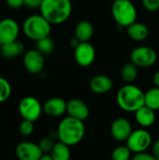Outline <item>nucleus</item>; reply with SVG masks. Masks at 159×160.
<instances>
[{
	"mask_svg": "<svg viewBox=\"0 0 159 160\" xmlns=\"http://www.w3.org/2000/svg\"><path fill=\"white\" fill-rule=\"evenodd\" d=\"M56 132L59 142L70 147L82 141L85 135V126L82 121L67 116L59 123Z\"/></svg>",
	"mask_w": 159,
	"mask_h": 160,
	"instance_id": "f257e3e1",
	"label": "nucleus"
},
{
	"mask_svg": "<svg viewBox=\"0 0 159 160\" xmlns=\"http://www.w3.org/2000/svg\"><path fill=\"white\" fill-rule=\"evenodd\" d=\"M39 10L52 25L61 24L69 19L72 13V4L70 0H43Z\"/></svg>",
	"mask_w": 159,
	"mask_h": 160,
	"instance_id": "f03ea898",
	"label": "nucleus"
},
{
	"mask_svg": "<svg viewBox=\"0 0 159 160\" xmlns=\"http://www.w3.org/2000/svg\"><path fill=\"white\" fill-rule=\"evenodd\" d=\"M144 92L132 83L122 86L116 94V102L119 108L127 112H136L144 106Z\"/></svg>",
	"mask_w": 159,
	"mask_h": 160,
	"instance_id": "7ed1b4c3",
	"label": "nucleus"
},
{
	"mask_svg": "<svg viewBox=\"0 0 159 160\" xmlns=\"http://www.w3.org/2000/svg\"><path fill=\"white\" fill-rule=\"evenodd\" d=\"M22 31L28 38L38 41L50 37L52 24L41 14L32 15L24 20Z\"/></svg>",
	"mask_w": 159,
	"mask_h": 160,
	"instance_id": "20e7f679",
	"label": "nucleus"
},
{
	"mask_svg": "<svg viewBox=\"0 0 159 160\" xmlns=\"http://www.w3.org/2000/svg\"><path fill=\"white\" fill-rule=\"evenodd\" d=\"M112 15L122 27H128L137 22V8L130 0H116L112 5Z\"/></svg>",
	"mask_w": 159,
	"mask_h": 160,
	"instance_id": "39448f33",
	"label": "nucleus"
},
{
	"mask_svg": "<svg viewBox=\"0 0 159 160\" xmlns=\"http://www.w3.org/2000/svg\"><path fill=\"white\" fill-rule=\"evenodd\" d=\"M18 110L22 120H28L35 123L40 118L43 112V105H41L37 98L28 96L20 100Z\"/></svg>",
	"mask_w": 159,
	"mask_h": 160,
	"instance_id": "423d86ee",
	"label": "nucleus"
},
{
	"mask_svg": "<svg viewBox=\"0 0 159 160\" xmlns=\"http://www.w3.org/2000/svg\"><path fill=\"white\" fill-rule=\"evenodd\" d=\"M152 135L145 128L133 130L127 140V146L134 154L146 152L152 145Z\"/></svg>",
	"mask_w": 159,
	"mask_h": 160,
	"instance_id": "0eeeda50",
	"label": "nucleus"
},
{
	"mask_svg": "<svg viewBox=\"0 0 159 160\" xmlns=\"http://www.w3.org/2000/svg\"><path fill=\"white\" fill-rule=\"evenodd\" d=\"M130 60L138 68H150L156 64L157 53L151 47L140 46L131 52Z\"/></svg>",
	"mask_w": 159,
	"mask_h": 160,
	"instance_id": "6e6552de",
	"label": "nucleus"
},
{
	"mask_svg": "<svg viewBox=\"0 0 159 160\" xmlns=\"http://www.w3.org/2000/svg\"><path fill=\"white\" fill-rule=\"evenodd\" d=\"M20 34L18 22L11 18L0 20V46L17 40Z\"/></svg>",
	"mask_w": 159,
	"mask_h": 160,
	"instance_id": "1a4fd4ad",
	"label": "nucleus"
},
{
	"mask_svg": "<svg viewBox=\"0 0 159 160\" xmlns=\"http://www.w3.org/2000/svg\"><path fill=\"white\" fill-rule=\"evenodd\" d=\"M74 59L82 68L91 66L96 59V49L90 42H81L74 49Z\"/></svg>",
	"mask_w": 159,
	"mask_h": 160,
	"instance_id": "9d476101",
	"label": "nucleus"
},
{
	"mask_svg": "<svg viewBox=\"0 0 159 160\" xmlns=\"http://www.w3.org/2000/svg\"><path fill=\"white\" fill-rule=\"evenodd\" d=\"M22 62L25 69L32 74L40 73L45 66L44 55L37 49H32L25 52Z\"/></svg>",
	"mask_w": 159,
	"mask_h": 160,
	"instance_id": "9b49d317",
	"label": "nucleus"
},
{
	"mask_svg": "<svg viewBox=\"0 0 159 160\" xmlns=\"http://www.w3.org/2000/svg\"><path fill=\"white\" fill-rule=\"evenodd\" d=\"M15 153L19 160H39L43 156L38 143L27 141L18 143Z\"/></svg>",
	"mask_w": 159,
	"mask_h": 160,
	"instance_id": "f8f14e48",
	"label": "nucleus"
},
{
	"mask_svg": "<svg viewBox=\"0 0 159 160\" xmlns=\"http://www.w3.org/2000/svg\"><path fill=\"white\" fill-rule=\"evenodd\" d=\"M132 131L131 123L124 117L115 119L111 126V134L117 142H127Z\"/></svg>",
	"mask_w": 159,
	"mask_h": 160,
	"instance_id": "ddd939ff",
	"label": "nucleus"
},
{
	"mask_svg": "<svg viewBox=\"0 0 159 160\" xmlns=\"http://www.w3.org/2000/svg\"><path fill=\"white\" fill-rule=\"evenodd\" d=\"M67 116L84 122L90 115V110L86 103L80 98H72L67 105Z\"/></svg>",
	"mask_w": 159,
	"mask_h": 160,
	"instance_id": "4468645a",
	"label": "nucleus"
},
{
	"mask_svg": "<svg viewBox=\"0 0 159 160\" xmlns=\"http://www.w3.org/2000/svg\"><path fill=\"white\" fill-rule=\"evenodd\" d=\"M67 102L62 98H51L43 104V112L50 117H60L67 112Z\"/></svg>",
	"mask_w": 159,
	"mask_h": 160,
	"instance_id": "2eb2a0df",
	"label": "nucleus"
},
{
	"mask_svg": "<svg viewBox=\"0 0 159 160\" xmlns=\"http://www.w3.org/2000/svg\"><path fill=\"white\" fill-rule=\"evenodd\" d=\"M113 87L112 80L107 75H96L89 82L90 90L97 95H104L109 93Z\"/></svg>",
	"mask_w": 159,
	"mask_h": 160,
	"instance_id": "dca6fc26",
	"label": "nucleus"
},
{
	"mask_svg": "<svg viewBox=\"0 0 159 160\" xmlns=\"http://www.w3.org/2000/svg\"><path fill=\"white\" fill-rule=\"evenodd\" d=\"M94 35L93 24L86 20L79 22L74 29V37L80 42H89Z\"/></svg>",
	"mask_w": 159,
	"mask_h": 160,
	"instance_id": "f3484780",
	"label": "nucleus"
},
{
	"mask_svg": "<svg viewBox=\"0 0 159 160\" xmlns=\"http://www.w3.org/2000/svg\"><path fill=\"white\" fill-rule=\"evenodd\" d=\"M135 119L142 128H150L156 122V112L144 105L135 112Z\"/></svg>",
	"mask_w": 159,
	"mask_h": 160,
	"instance_id": "a211bd4d",
	"label": "nucleus"
},
{
	"mask_svg": "<svg viewBox=\"0 0 159 160\" xmlns=\"http://www.w3.org/2000/svg\"><path fill=\"white\" fill-rule=\"evenodd\" d=\"M128 37L135 41H143L149 36V29L146 24L139 22H133L127 28Z\"/></svg>",
	"mask_w": 159,
	"mask_h": 160,
	"instance_id": "6ab92c4d",
	"label": "nucleus"
},
{
	"mask_svg": "<svg viewBox=\"0 0 159 160\" xmlns=\"http://www.w3.org/2000/svg\"><path fill=\"white\" fill-rule=\"evenodd\" d=\"M1 54L6 58H14L23 53L24 45L19 40H15L6 45H2L0 48Z\"/></svg>",
	"mask_w": 159,
	"mask_h": 160,
	"instance_id": "aec40b11",
	"label": "nucleus"
},
{
	"mask_svg": "<svg viewBox=\"0 0 159 160\" xmlns=\"http://www.w3.org/2000/svg\"><path fill=\"white\" fill-rule=\"evenodd\" d=\"M50 155L53 160H70L71 158L69 146L61 142L54 143V146Z\"/></svg>",
	"mask_w": 159,
	"mask_h": 160,
	"instance_id": "412c9836",
	"label": "nucleus"
},
{
	"mask_svg": "<svg viewBox=\"0 0 159 160\" xmlns=\"http://www.w3.org/2000/svg\"><path fill=\"white\" fill-rule=\"evenodd\" d=\"M144 105L157 112L159 110V88L153 87L144 94Z\"/></svg>",
	"mask_w": 159,
	"mask_h": 160,
	"instance_id": "4be33fe9",
	"label": "nucleus"
},
{
	"mask_svg": "<svg viewBox=\"0 0 159 160\" xmlns=\"http://www.w3.org/2000/svg\"><path fill=\"white\" fill-rule=\"evenodd\" d=\"M121 77L127 83H132L138 77V67L131 61L126 63L121 69Z\"/></svg>",
	"mask_w": 159,
	"mask_h": 160,
	"instance_id": "5701e85b",
	"label": "nucleus"
},
{
	"mask_svg": "<svg viewBox=\"0 0 159 160\" xmlns=\"http://www.w3.org/2000/svg\"><path fill=\"white\" fill-rule=\"evenodd\" d=\"M36 49L38 52H40L43 55L50 54L54 50V43H53L52 39L50 37H48V38H45L43 39L37 41V48Z\"/></svg>",
	"mask_w": 159,
	"mask_h": 160,
	"instance_id": "b1692460",
	"label": "nucleus"
},
{
	"mask_svg": "<svg viewBox=\"0 0 159 160\" xmlns=\"http://www.w3.org/2000/svg\"><path fill=\"white\" fill-rule=\"evenodd\" d=\"M132 152L127 145H121L116 147L112 154V160H130Z\"/></svg>",
	"mask_w": 159,
	"mask_h": 160,
	"instance_id": "393cba45",
	"label": "nucleus"
},
{
	"mask_svg": "<svg viewBox=\"0 0 159 160\" xmlns=\"http://www.w3.org/2000/svg\"><path fill=\"white\" fill-rule=\"evenodd\" d=\"M11 90L12 89L9 82L5 78L0 77V103H3L9 98Z\"/></svg>",
	"mask_w": 159,
	"mask_h": 160,
	"instance_id": "a878e982",
	"label": "nucleus"
},
{
	"mask_svg": "<svg viewBox=\"0 0 159 160\" xmlns=\"http://www.w3.org/2000/svg\"><path fill=\"white\" fill-rule=\"evenodd\" d=\"M34 130H35L34 122H31L28 120H22L21 124L19 125V132L23 137H28L32 135Z\"/></svg>",
	"mask_w": 159,
	"mask_h": 160,
	"instance_id": "bb28decb",
	"label": "nucleus"
},
{
	"mask_svg": "<svg viewBox=\"0 0 159 160\" xmlns=\"http://www.w3.org/2000/svg\"><path fill=\"white\" fill-rule=\"evenodd\" d=\"M54 143L55 142H53V140L51 139L50 137H48V138L42 139L38 142V146L43 154H50L54 146Z\"/></svg>",
	"mask_w": 159,
	"mask_h": 160,
	"instance_id": "cd10ccee",
	"label": "nucleus"
},
{
	"mask_svg": "<svg viewBox=\"0 0 159 160\" xmlns=\"http://www.w3.org/2000/svg\"><path fill=\"white\" fill-rule=\"evenodd\" d=\"M143 7L151 12L159 9V0H142Z\"/></svg>",
	"mask_w": 159,
	"mask_h": 160,
	"instance_id": "c85d7f7f",
	"label": "nucleus"
},
{
	"mask_svg": "<svg viewBox=\"0 0 159 160\" xmlns=\"http://www.w3.org/2000/svg\"><path fill=\"white\" fill-rule=\"evenodd\" d=\"M131 160H157V158L149 153H140V154H135V156L132 158Z\"/></svg>",
	"mask_w": 159,
	"mask_h": 160,
	"instance_id": "c756f323",
	"label": "nucleus"
},
{
	"mask_svg": "<svg viewBox=\"0 0 159 160\" xmlns=\"http://www.w3.org/2000/svg\"><path fill=\"white\" fill-rule=\"evenodd\" d=\"M6 3L8 8L12 9H17L24 5V0H6Z\"/></svg>",
	"mask_w": 159,
	"mask_h": 160,
	"instance_id": "7c9ffc66",
	"label": "nucleus"
},
{
	"mask_svg": "<svg viewBox=\"0 0 159 160\" xmlns=\"http://www.w3.org/2000/svg\"><path fill=\"white\" fill-rule=\"evenodd\" d=\"M43 0H24V6L29 8H39Z\"/></svg>",
	"mask_w": 159,
	"mask_h": 160,
	"instance_id": "2f4dec72",
	"label": "nucleus"
},
{
	"mask_svg": "<svg viewBox=\"0 0 159 160\" xmlns=\"http://www.w3.org/2000/svg\"><path fill=\"white\" fill-rule=\"evenodd\" d=\"M152 155L159 160V140H157L152 146Z\"/></svg>",
	"mask_w": 159,
	"mask_h": 160,
	"instance_id": "473e14b6",
	"label": "nucleus"
},
{
	"mask_svg": "<svg viewBox=\"0 0 159 160\" xmlns=\"http://www.w3.org/2000/svg\"><path fill=\"white\" fill-rule=\"evenodd\" d=\"M153 82H154L155 86L159 88V70L155 73V75H154V77H153Z\"/></svg>",
	"mask_w": 159,
	"mask_h": 160,
	"instance_id": "72a5a7b5",
	"label": "nucleus"
},
{
	"mask_svg": "<svg viewBox=\"0 0 159 160\" xmlns=\"http://www.w3.org/2000/svg\"><path fill=\"white\" fill-rule=\"evenodd\" d=\"M80 43H81V42H80V41L75 38V37L70 40V45H71V47H72V48H74V49H75V48L80 44Z\"/></svg>",
	"mask_w": 159,
	"mask_h": 160,
	"instance_id": "f704fd0d",
	"label": "nucleus"
},
{
	"mask_svg": "<svg viewBox=\"0 0 159 160\" xmlns=\"http://www.w3.org/2000/svg\"><path fill=\"white\" fill-rule=\"evenodd\" d=\"M39 160H53V158L51 157L50 154H43V156L40 158Z\"/></svg>",
	"mask_w": 159,
	"mask_h": 160,
	"instance_id": "c9c22d12",
	"label": "nucleus"
},
{
	"mask_svg": "<svg viewBox=\"0 0 159 160\" xmlns=\"http://www.w3.org/2000/svg\"><path fill=\"white\" fill-rule=\"evenodd\" d=\"M112 1H116V0H112Z\"/></svg>",
	"mask_w": 159,
	"mask_h": 160,
	"instance_id": "e433bc0d",
	"label": "nucleus"
}]
</instances>
